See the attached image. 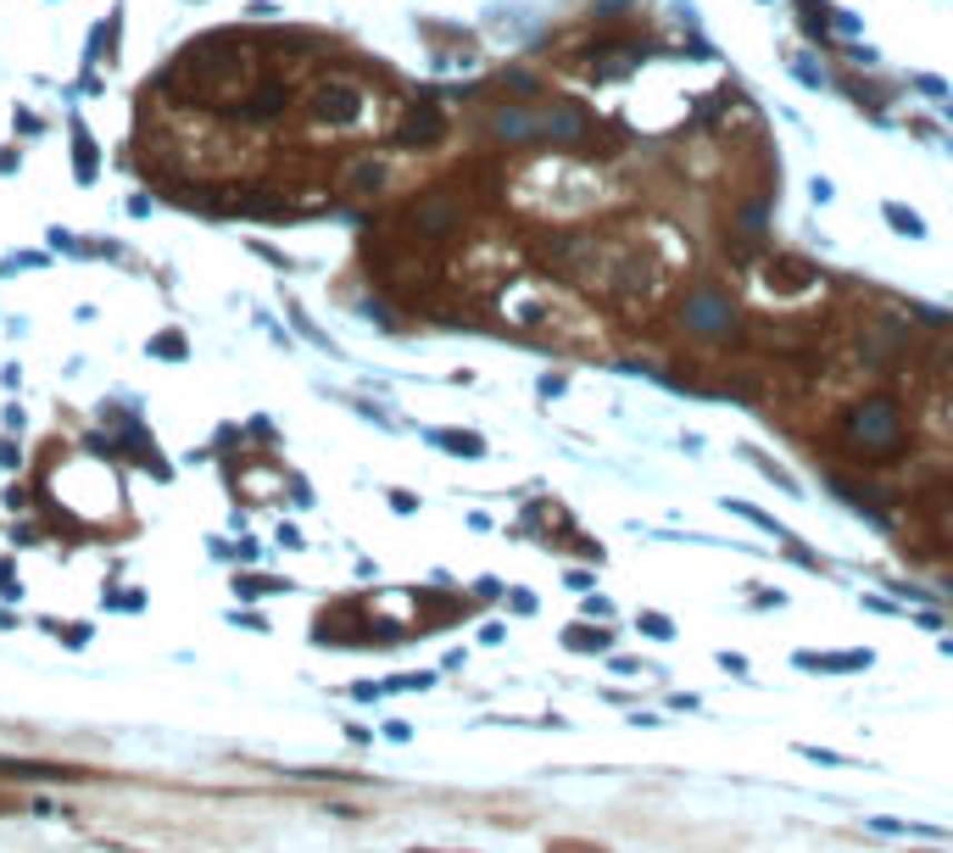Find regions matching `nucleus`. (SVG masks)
Masks as SVG:
<instances>
[{
    "label": "nucleus",
    "instance_id": "obj_1",
    "mask_svg": "<svg viewBox=\"0 0 953 853\" xmlns=\"http://www.w3.org/2000/svg\"><path fill=\"white\" fill-rule=\"evenodd\" d=\"M842 442L853 447V453H864V458H892V453H903V407L892 401V396H864V401H853L847 413H842Z\"/></svg>",
    "mask_w": 953,
    "mask_h": 853
},
{
    "label": "nucleus",
    "instance_id": "obj_2",
    "mask_svg": "<svg viewBox=\"0 0 953 853\" xmlns=\"http://www.w3.org/2000/svg\"><path fill=\"white\" fill-rule=\"evenodd\" d=\"M681 324H686V335H697V340H736V307H731V296L725 290H714V285H697L686 301H681Z\"/></svg>",
    "mask_w": 953,
    "mask_h": 853
},
{
    "label": "nucleus",
    "instance_id": "obj_3",
    "mask_svg": "<svg viewBox=\"0 0 953 853\" xmlns=\"http://www.w3.org/2000/svg\"><path fill=\"white\" fill-rule=\"evenodd\" d=\"M536 140H553V146H586V140H592V118H586V107H575V101H553V107L536 118Z\"/></svg>",
    "mask_w": 953,
    "mask_h": 853
},
{
    "label": "nucleus",
    "instance_id": "obj_4",
    "mask_svg": "<svg viewBox=\"0 0 953 853\" xmlns=\"http://www.w3.org/2000/svg\"><path fill=\"white\" fill-rule=\"evenodd\" d=\"M764 274H770V290H808V285H820V268L808 257H792V251H775L764 262Z\"/></svg>",
    "mask_w": 953,
    "mask_h": 853
},
{
    "label": "nucleus",
    "instance_id": "obj_5",
    "mask_svg": "<svg viewBox=\"0 0 953 853\" xmlns=\"http://www.w3.org/2000/svg\"><path fill=\"white\" fill-rule=\"evenodd\" d=\"M492 129H497L503 140H514V146H525V140H536V118H530L525 107H497V118H492Z\"/></svg>",
    "mask_w": 953,
    "mask_h": 853
},
{
    "label": "nucleus",
    "instance_id": "obj_6",
    "mask_svg": "<svg viewBox=\"0 0 953 853\" xmlns=\"http://www.w3.org/2000/svg\"><path fill=\"white\" fill-rule=\"evenodd\" d=\"M881 218H886V229L903 235V240H925V235H931L925 218H920L914 207H903V201H881Z\"/></svg>",
    "mask_w": 953,
    "mask_h": 853
},
{
    "label": "nucleus",
    "instance_id": "obj_7",
    "mask_svg": "<svg viewBox=\"0 0 953 853\" xmlns=\"http://www.w3.org/2000/svg\"><path fill=\"white\" fill-rule=\"evenodd\" d=\"M564 642H569L575 653H603V647H608L614 636H608L603 625H597V631H592V625H569V631H564Z\"/></svg>",
    "mask_w": 953,
    "mask_h": 853
},
{
    "label": "nucleus",
    "instance_id": "obj_8",
    "mask_svg": "<svg viewBox=\"0 0 953 853\" xmlns=\"http://www.w3.org/2000/svg\"><path fill=\"white\" fill-rule=\"evenodd\" d=\"M792 79L808 85V90H825V68H814V57H797V62H792Z\"/></svg>",
    "mask_w": 953,
    "mask_h": 853
},
{
    "label": "nucleus",
    "instance_id": "obj_9",
    "mask_svg": "<svg viewBox=\"0 0 953 853\" xmlns=\"http://www.w3.org/2000/svg\"><path fill=\"white\" fill-rule=\"evenodd\" d=\"M825 23H831V34H842V40H858V34H864V23H858L853 12H831Z\"/></svg>",
    "mask_w": 953,
    "mask_h": 853
},
{
    "label": "nucleus",
    "instance_id": "obj_10",
    "mask_svg": "<svg viewBox=\"0 0 953 853\" xmlns=\"http://www.w3.org/2000/svg\"><path fill=\"white\" fill-rule=\"evenodd\" d=\"M808 196H814V207H825V201H836V185H831L825 173H814V179H808Z\"/></svg>",
    "mask_w": 953,
    "mask_h": 853
},
{
    "label": "nucleus",
    "instance_id": "obj_11",
    "mask_svg": "<svg viewBox=\"0 0 953 853\" xmlns=\"http://www.w3.org/2000/svg\"><path fill=\"white\" fill-rule=\"evenodd\" d=\"M914 90H920V96H931V101H947V85H942V79H931V73H920V79H914Z\"/></svg>",
    "mask_w": 953,
    "mask_h": 853
},
{
    "label": "nucleus",
    "instance_id": "obj_12",
    "mask_svg": "<svg viewBox=\"0 0 953 853\" xmlns=\"http://www.w3.org/2000/svg\"><path fill=\"white\" fill-rule=\"evenodd\" d=\"M642 631H653V636H669V631H675V625H669V619H664V614H642Z\"/></svg>",
    "mask_w": 953,
    "mask_h": 853
},
{
    "label": "nucleus",
    "instance_id": "obj_13",
    "mask_svg": "<svg viewBox=\"0 0 953 853\" xmlns=\"http://www.w3.org/2000/svg\"><path fill=\"white\" fill-rule=\"evenodd\" d=\"M564 385H569L564 374H547V379H542V396H564Z\"/></svg>",
    "mask_w": 953,
    "mask_h": 853
},
{
    "label": "nucleus",
    "instance_id": "obj_14",
    "mask_svg": "<svg viewBox=\"0 0 953 853\" xmlns=\"http://www.w3.org/2000/svg\"><path fill=\"white\" fill-rule=\"evenodd\" d=\"M942 118H947V123H953V96H947V101H942Z\"/></svg>",
    "mask_w": 953,
    "mask_h": 853
},
{
    "label": "nucleus",
    "instance_id": "obj_15",
    "mask_svg": "<svg viewBox=\"0 0 953 853\" xmlns=\"http://www.w3.org/2000/svg\"><path fill=\"white\" fill-rule=\"evenodd\" d=\"M947 157H953V140H947Z\"/></svg>",
    "mask_w": 953,
    "mask_h": 853
},
{
    "label": "nucleus",
    "instance_id": "obj_16",
    "mask_svg": "<svg viewBox=\"0 0 953 853\" xmlns=\"http://www.w3.org/2000/svg\"><path fill=\"white\" fill-rule=\"evenodd\" d=\"M758 7H770V0H758Z\"/></svg>",
    "mask_w": 953,
    "mask_h": 853
}]
</instances>
